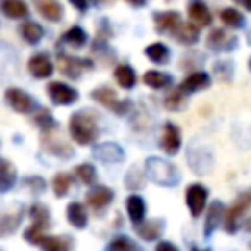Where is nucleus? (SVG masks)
Returning <instances> with one entry per match:
<instances>
[{
  "mask_svg": "<svg viewBox=\"0 0 251 251\" xmlns=\"http://www.w3.org/2000/svg\"><path fill=\"white\" fill-rule=\"evenodd\" d=\"M69 133L75 143L78 145H90L98 137V120L96 114L88 110L75 112L69 120Z\"/></svg>",
  "mask_w": 251,
  "mask_h": 251,
  "instance_id": "obj_1",
  "label": "nucleus"
},
{
  "mask_svg": "<svg viewBox=\"0 0 251 251\" xmlns=\"http://www.w3.org/2000/svg\"><path fill=\"white\" fill-rule=\"evenodd\" d=\"M145 171L153 182L163 184V186H173L180 178L176 167H173L171 163H167L165 159H159V157H149L145 161Z\"/></svg>",
  "mask_w": 251,
  "mask_h": 251,
  "instance_id": "obj_2",
  "label": "nucleus"
},
{
  "mask_svg": "<svg viewBox=\"0 0 251 251\" xmlns=\"http://www.w3.org/2000/svg\"><path fill=\"white\" fill-rule=\"evenodd\" d=\"M29 216H31V224H29V227L24 231V237H25L31 245H37L39 239L45 235L47 227L51 226V216H49L47 206H43V204H31Z\"/></svg>",
  "mask_w": 251,
  "mask_h": 251,
  "instance_id": "obj_3",
  "label": "nucleus"
},
{
  "mask_svg": "<svg viewBox=\"0 0 251 251\" xmlns=\"http://www.w3.org/2000/svg\"><path fill=\"white\" fill-rule=\"evenodd\" d=\"M251 208V190H245V192H241L239 196H237V200L229 206V210L226 212V229H227V233H233L235 229H237V222H239V218L247 212Z\"/></svg>",
  "mask_w": 251,
  "mask_h": 251,
  "instance_id": "obj_4",
  "label": "nucleus"
},
{
  "mask_svg": "<svg viewBox=\"0 0 251 251\" xmlns=\"http://www.w3.org/2000/svg\"><path fill=\"white\" fill-rule=\"evenodd\" d=\"M47 94H49L51 102L57 104V106H69V104H75L78 100V92L73 86H69L61 80L49 82L47 84Z\"/></svg>",
  "mask_w": 251,
  "mask_h": 251,
  "instance_id": "obj_5",
  "label": "nucleus"
},
{
  "mask_svg": "<svg viewBox=\"0 0 251 251\" xmlns=\"http://www.w3.org/2000/svg\"><path fill=\"white\" fill-rule=\"evenodd\" d=\"M57 67L59 71L69 76V78H78L80 73L84 69H90L92 63L88 59H78V57H71V55H65V53H59L57 55Z\"/></svg>",
  "mask_w": 251,
  "mask_h": 251,
  "instance_id": "obj_6",
  "label": "nucleus"
},
{
  "mask_svg": "<svg viewBox=\"0 0 251 251\" xmlns=\"http://www.w3.org/2000/svg\"><path fill=\"white\" fill-rule=\"evenodd\" d=\"M90 96H92V100H96V102H100L102 106H106V108L114 110L116 114H126V112L129 110L127 100H126V102L118 100L116 92H114L112 88H108V86H98L96 90H92V92H90Z\"/></svg>",
  "mask_w": 251,
  "mask_h": 251,
  "instance_id": "obj_7",
  "label": "nucleus"
},
{
  "mask_svg": "<svg viewBox=\"0 0 251 251\" xmlns=\"http://www.w3.org/2000/svg\"><path fill=\"white\" fill-rule=\"evenodd\" d=\"M4 98H6L8 106H10L14 112H18V114H27V112H31L33 106H35L33 98H31L27 92H24L22 88H16V86L6 88Z\"/></svg>",
  "mask_w": 251,
  "mask_h": 251,
  "instance_id": "obj_8",
  "label": "nucleus"
},
{
  "mask_svg": "<svg viewBox=\"0 0 251 251\" xmlns=\"http://www.w3.org/2000/svg\"><path fill=\"white\" fill-rule=\"evenodd\" d=\"M206 200H208V188L206 186H202V184H190L186 188V206L190 208L192 218H198L204 212Z\"/></svg>",
  "mask_w": 251,
  "mask_h": 251,
  "instance_id": "obj_9",
  "label": "nucleus"
},
{
  "mask_svg": "<svg viewBox=\"0 0 251 251\" xmlns=\"http://www.w3.org/2000/svg\"><path fill=\"white\" fill-rule=\"evenodd\" d=\"M27 71L35 78H49L55 71V65H53V61L49 59L47 53H35L27 61Z\"/></svg>",
  "mask_w": 251,
  "mask_h": 251,
  "instance_id": "obj_10",
  "label": "nucleus"
},
{
  "mask_svg": "<svg viewBox=\"0 0 251 251\" xmlns=\"http://www.w3.org/2000/svg\"><path fill=\"white\" fill-rule=\"evenodd\" d=\"M161 147H163V151L169 153V155H175V153L180 149V129H178L175 124H171V122H167V124L163 126Z\"/></svg>",
  "mask_w": 251,
  "mask_h": 251,
  "instance_id": "obj_11",
  "label": "nucleus"
},
{
  "mask_svg": "<svg viewBox=\"0 0 251 251\" xmlns=\"http://www.w3.org/2000/svg\"><path fill=\"white\" fill-rule=\"evenodd\" d=\"M37 14L47 22H59L63 18V6L59 0H31Z\"/></svg>",
  "mask_w": 251,
  "mask_h": 251,
  "instance_id": "obj_12",
  "label": "nucleus"
},
{
  "mask_svg": "<svg viewBox=\"0 0 251 251\" xmlns=\"http://www.w3.org/2000/svg\"><path fill=\"white\" fill-rule=\"evenodd\" d=\"M206 45L214 51H229L235 47V39L226 31V29H212L210 35L206 37Z\"/></svg>",
  "mask_w": 251,
  "mask_h": 251,
  "instance_id": "obj_13",
  "label": "nucleus"
},
{
  "mask_svg": "<svg viewBox=\"0 0 251 251\" xmlns=\"http://www.w3.org/2000/svg\"><path fill=\"white\" fill-rule=\"evenodd\" d=\"M208 86H210V75L204 73V71H196V73L188 75V76L180 82L178 88H180L184 94H194V92L204 90V88H208Z\"/></svg>",
  "mask_w": 251,
  "mask_h": 251,
  "instance_id": "obj_14",
  "label": "nucleus"
},
{
  "mask_svg": "<svg viewBox=\"0 0 251 251\" xmlns=\"http://www.w3.org/2000/svg\"><path fill=\"white\" fill-rule=\"evenodd\" d=\"M112 200H114V192L108 186H94L86 194V204L92 210H104Z\"/></svg>",
  "mask_w": 251,
  "mask_h": 251,
  "instance_id": "obj_15",
  "label": "nucleus"
},
{
  "mask_svg": "<svg viewBox=\"0 0 251 251\" xmlns=\"http://www.w3.org/2000/svg\"><path fill=\"white\" fill-rule=\"evenodd\" d=\"M24 218V208H18L16 212H2L0 214V237H8L16 233Z\"/></svg>",
  "mask_w": 251,
  "mask_h": 251,
  "instance_id": "obj_16",
  "label": "nucleus"
},
{
  "mask_svg": "<svg viewBox=\"0 0 251 251\" xmlns=\"http://www.w3.org/2000/svg\"><path fill=\"white\" fill-rule=\"evenodd\" d=\"M153 20H155V29L161 33H175V29L182 22L178 12H161V14H155Z\"/></svg>",
  "mask_w": 251,
  "mask_h": 251,
  "instance_id": "obj_17",
  "label": "nucleus"
},
{
  "mask_svg": "<svg viewBox=\"0 0 251 251\" xmlns=\"http://www.w3.org/2000/svg\"><path fill=\"white\" fill-rule=\"evenodd\" d=\"M188 16L192 20V24H196L198 27L210 25L212 24V14L208 10V6L202 0H190L188 4Z\"/></svg>",
  "mask_w": 251,
  "mask_h": 251,
  "instance_id": "obj_18",
  "label": "nucleus"
},
{
  "mask_svg": "<svg viewBox=\"0 0 251 251\" xmlns=\"http://www.w3.org/2000/svg\"><path fill=\"white\" fill-rule=\"evenodd\" d=\"M43 251H71L73 249V239L69 235H43L37 243Z\"/></svg>",
  "mask_w": 251,
  "mask_h": 251,
  "instance_id": "obj_19",
  "label": "nucleus"
},
{
  "mask_svg": "<svg viewBox=\"0 0 251 251\" xmlns=\"http://www.w3.org/2000/svg\"><path fill=\"white\" fill-rule=\"evenodd\" d=\"M0 12L10 20H24L29 14L25 0H0Z\"/></svg>",
  "mask_w": 251,
  "mask_h": 251,
  "instance_id": "obj_20",
  "label": "nucleus"
},
{
  "mask_svg": "<svg viewBox=\"0 0 251 251\" xmlns=\"http://www.w3.org/2000/svg\"><path fill=\"white\" fill-rule=\"evenodd\" d=\"M94 157L104 163H118L124 159V151L116 143H102V145L94 147Z\"/></svg>",
  "mask_w": 251,
  "mask_h": 251,
  "instance_id": "obj_21",
  "label": "nucleus"
},
{
  "mask_svg": "<svg viewBox=\"0 0 251 251\" xmlns=\"http://www.w3.org/2000/svg\"><path fill=\"white\" fill-rule=\"evenodd\" d=\"M16 167L12 161L0 157V192H8L16 184Z\"/></svg>",
  "mask_w": 251,
  "mask_h": 251,
  "instance_id": "obj_22",
  "label": "nucleus"
},
{
  "mask_svg": "<svg viewBox=\"0 0 251 251\" xmlns=\"http://www.w3.org/2000/svg\"><path fill=\"white\" fill-rule=\"evenodd\" d=\"M67 220H69L71 226H75V227H78V229L86 227V224H88L86 208H84L80 202H71V204L67 206Z\"/></svg>",
  "mask_w": 251,
  "mask_h": 251,
  "instance_id": "obj_23",
  "label": "nucleus"
},
{
  "mask_svg": "<svg viewBox=\"0 0 251 251\" xmlns=\"http://www.w3.org/2000/svg\"><path fill=\"white\" fill-rule=\"evenodd\" d=\"M18 31H20V35H22L29 45L39 43V41H41V37H43V27H41L37 22H31V20L22 22V24H20V27H18Z\"/></svg>",
  "mask_w": 251,
  "mask_h": 251,
  "instance_id": "obj_24",
  "label": "nucleus"
},
{
  "mask_svg": "<svg viewBox=\"0 0 251 251\" xmlns=\"http://www.w3.org/2000/svg\"><path fill=\"white\" fill-rule=\"evenodd\" d=\"M126 208H127V216L131 220V224H141L143 218H145V202L141 196L137 194H131L127 200H126Z\"/></svg>",
  "mask_w": 251,
  "mask_h": 251,
  "instance_id": "obj_25",
  "label": "nucleus"
},
{
  "mask_svg": "<svg viewBox=\"0 0 251 251\" xmlns=\"http://www.w3.org/2000/svg\"><path fill=\"white\" fill-rule=\"evenodd\" d=\"M135 231H137V235H139L141 239H145V241H155V239L161 235V231H163V222H161V220L141 222V224H137Z\"/></svg>",
  "mask_w": 251,
  "mask_h": 251,
  "instance_id": "obj_26",
  "label": "nucleus"
},
{
  "mask_svg": "<svg viewBox=\"0 0 251 251\" xmlns=\"http://www.w3.org/2000/svg\"><path fill=\"white\" fill-rule=\"evenodd\" d=\"M175 37L182 43V45H194L198 39H200V33H198V25L196 24H182L175 29Z\"/></svg>",
  "mask_w": 251,
  "mask_h": 251,
  "instance_id": "obj_27",
  "label": "nucleus"
},
{
  "mask_svg": "<svg viewBox=\"0 0 251 251\" xmlns=\"http://www.w3.org/2000/svg\"><path fill=\"white\" fill-rule=\"evenodd\" d=\"M43 145H45V149L49 151V153H53V155H57V157H71L73 155V149L65 143V141H55L53 139V135H51V131H47V133H43Z\"/></svg>",
  "mask_w": 251,
  "mask_h": 251,
  "instance_id": "obj_28",
  "label": "nucleus"
},
{
  "mask_svg": "<svg viewBox=\"0 0 251 251\" xmlns=\"http://www.w3.org/2000/svg\"><path fill=\"white\" fill-rule=\"evenodd\" d=\"M222 214H224V206L220 202H212L210 208H208V212H206V222H204V233L206 235H210L220 226Z\"/></svg>",
  "mask_w": 251,
  "mask_h": 251,
  "instance_id": "obj_29",
  "label": "nucleus"
},
{
  "mask_svg": "<svg viewBox=\"0 0 251 251\" xmlns=\"http://www.w3.org/2000/svg\"><path fill=\"white\" fill-rule=\"evenodd\" d=\"M61 39H63L67 45H71V47L78 49V47H84V45H86L88 35H86V31H84L82 27L73 25V27H69V29L63 33V37H61Z\"/></svg>",
  "mask_w": 251,
  "mask_h": 251,
  "instance_id": "obj_30",
  "label": "nucleus"
},
{
  "mask_svg": "<svg viewBox=\"0 0 251 251\" xmlns=\"http://www.w3.org/2000/svg\"><path fill=\"white\" fill-rule=\"evenodd\" d=\"M143 82H145L149 88L161 90V88H167V86H171L173 78H171L167 73H161V71H147V73L143 75Z\"/></svg>",
  "mask_w": 251,
  "mask_h": 251,
  "instance_id": "obj_31",
  "label": "nucleus"
},
{
  "mask_svg": "<svg viewBox=\"0 0 251 251\" xmlns=\"http://www.w3.org/2000/svg\"><path fill=\"white\" fill-rule=\"evenodd\" d=\"M145 55H147V59L149 61H153V63H157V65H165V63H169V47L165 45V43H151V45H147L145 47Z\"/></svg>",
  "mask_w": 251,
  "mask_h": 251,
  "instance_id": "obj_32",
  "label": "nucleus"
},
{
  "mask_svg": "<svg viewBox=\"0 0 251 251\" xmlns=\"http://www.w3.org/2000/svg\"><path fill=\"white\" fill-rule=\"evenodd\" d=\"M114 78L122 88H131L135 84V71L129 65H118L114 71Z\"/></svg>",
  "mask_w": 251,
  "mask_h": 251,
  "instance_id": "obj_33",
  "label": "nucleus"
},
{
  "mask_svg": "<svg viewBox=\"0 0 251 251\" xmlns=\"http://www.w3.org/2000/svg\"><path fill=\"white\" fill-rule=\"evenodd\" d=\"M33 124H35L43 133L57 129V122L53 120V116H51V112H49L47 108H39V110L35 112V116H33Z\"/></svg>",
  "mask_w": 251,
  "mask_h": 251,
  "instance_id": "obj_34",
  "label": "nucleus"
},
{
  "mask_svg": "<svg viewBox=\"0 0 251 251\" xmlns=\"http://www.w3.org/2000/svg\"><path fill=\"white\" fill-rule=\"evenodd\" d=\"M106 251H141V249L133 239H129L126 235H118L106 245Z\"/></svg>",
  "mask_w": 251,
  "mask_h": 251,
  "instance_id": "obj_35",
  "label": "nucleus"
},
{
  "mask_svg": "<svg viewBox=\"0 0 251 251\" xmlns=\"http://www.w3.org/2000/svg\"><path fill=\"white\" fill-rule=\"evenodd\" d=\"M71 182H73V178H71L69 173H57L53 176V192H55V196H59V198L65 196L69 192V188H71Z\"/></svg>",
  "mask_w": 251,
  "mask_h": 251,
  "instance_id": "obj_36",
  "label": "nucleus"
},
{
  "mask_svg": "<svg viewBox=\"0 0 251 251\" xmlns=\"http://www.w3.org/2000/svg\"><path fill=\"white\" fill-rule=\"evenodd\" d=\"M220 20H222L226 25H229V27H241V25H243V16H241V12L235 10V8H224V10L220 12Z\"/></svg>",
  "mask_w": 251,
  "mask_h": 251,
  "instance_id": "obj_37",
  "label": "nucleus"
},
{
  "mask_svg": "<svg viewBox=\"0 0 251 251\" xmlns=\"http://www.w3.org/2000/svg\"><path fill=\"white\" fill-rule=\"evenodd\" d=\"M182 106H184V92H182L180 88H175V90H171V92L165 96V108H167V110L176 112V110H180Z\"/></svg>",
  "mask_w": 251,
  "mask_h": 251,
  "instance_id": "obj_38",
  "label": "nucleus"
},
{
  "mask_svg": "<svg viewBox=\"0 0 251 251\" xmlns=\"http://www.w3.org/2000/svg\"><path fill=\"white\" fill-rule=\"evenodd\" d=\"M75 175L78 176V180H80L82 184H94V180H96V169H94L90 163L78 165V167L75 169Z\"/></svg>",
  "mask_w": 251,
  "mask_h": 251,
  "instance_id": "obj_39",
  "label": "nucleus"
},
{
  "mask_svg": "<svg viewBox=\"0 0 251 251\" xmlns=\"http://www.w3.org/2000/svg\"><path fill=\"white\" fill-rule=\"evenodd\" d=\"M155 251H178V249L171 241H159L157 247H155Z\"/></svg>",
  "mask_w": 251,
  "mask_h": 251,
  "instance_id": "obj_40",
  "label": "nucleus"
},
{
  "mask_svg": "<svg viewBox=\"0 0 251 251\" xmlns=\"http://www.w3.org/2000/svg\"><path fill=\"white\" fill-rule=\"evenodd\" d=\"M78 12H86V8H88V0H69Z\"/></svg>",
  "mask_w": 251,
  "mask_h": 251,
  "instance_id": "obj_41",
  "label": "nucleus"
},
{
  "mask_svg": "<svg viewBox=\"0 0 251 251\" xmlns=\"http://www.w3.org/2000/svg\"><path fill=\"white\" fill-rule=\"evenodd\" d=\"M27 184H33L35 190H43V188H45L43 178H27Z\"/></svg>",
  "mask_w": 251,
  "mask_h": 251,
  "instance_id": "obj_42",
  "label": "nucleus"
},
{
  "mask_svg": "<svg viewBox=\"0 0 251 251\" xmlns=\"http://www.w3.org/2000/svg\"><path fill=\"white\" fill-rule=\"evenodd\" d=\"M131 6H141V4H145V0H127Z\"/></svg>",
  "mask_w": 251,
  "mask_h": 251,
  "instance_id": "obj_43",
  "label": "nucleus"
},
{
  "mask_svg": "<svg viewBox=\"0 0 251 251\" xmlns=\"http://www.w3.org/2000/svg\"><path fill=\"white\" fill-rule=\"evenodd\" d=\"M241 2H243V4H245V8L251 12V0H241Z\"/></svg>",
  "mask_w": 251,
  "mask_h": 251,
  "instance_id": "obj_44",
  "label": "nucleus"
},
{
  "mask_svg": "<svg viewBox=\"0 0 251 251\" xmlns=\"http://www.w3.org/2000/svg\"><path fill=\"white\" fill-rule=\"evenodd\" d=\"M96 4H108V2H114V0H94Z\"/></svg>",
  "mask_w": 251,
  "mask_h": 251,
  "instance_id": "obj_45",
  "label": "nucleus"
},
{
  "mask_svg": "<svg viewBox=\"0 0 251 251\" xmlns=\"http://www.w3.org/2000/svg\"><path fill=\"white\" fill-rule=\"evenodd\" d=\"M192 251H210V249H198V247H192Z\"/></svg>",
  "mask_w": 251,
  "mask_h": 251,
  "instance_id": "obj_46",
  "label": "nucleus"
},
{
  "mask_svg": "<svg viewBox=\"0 0 251 251\" xmlns=\"http://www.w3.org/2000/svg\"><path fill=\"white\" fill-rule=\"evenodd\" d=\"M249 71H251V59H249Z\"/></svg>",
  "mask_w": 251,
  "mask_h": 251,
  "instance_id": "obj_47",
  "label": "nucleus"
}]
</instances>
